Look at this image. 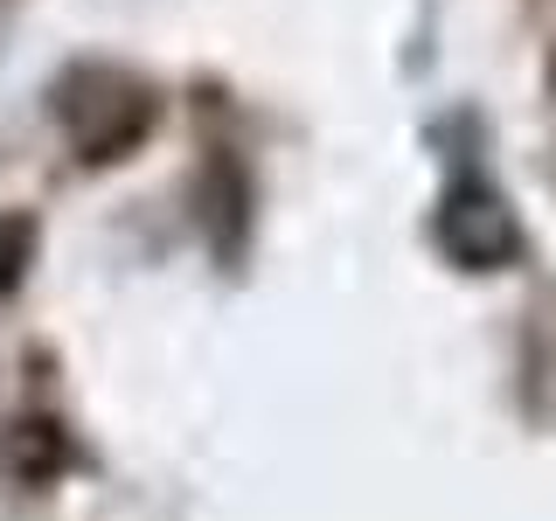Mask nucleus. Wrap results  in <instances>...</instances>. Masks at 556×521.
Segmentation results:
<instances>
[{"mask_svg":"<svg viewBox=\"0 0 556 521\" xmlns=\"http://www.w3.org/2000/svg\"><path fill=\"white\" fill-rule=\"evenodd\" d=\"M439 243L466 271H486L515 251V223H508V208H501V195L486 181H452L445 202H439Z\"/></svg>","mask_w":556,"mask_h":521,"instance_id":"1","label":"nucleus"}]
</instances>
